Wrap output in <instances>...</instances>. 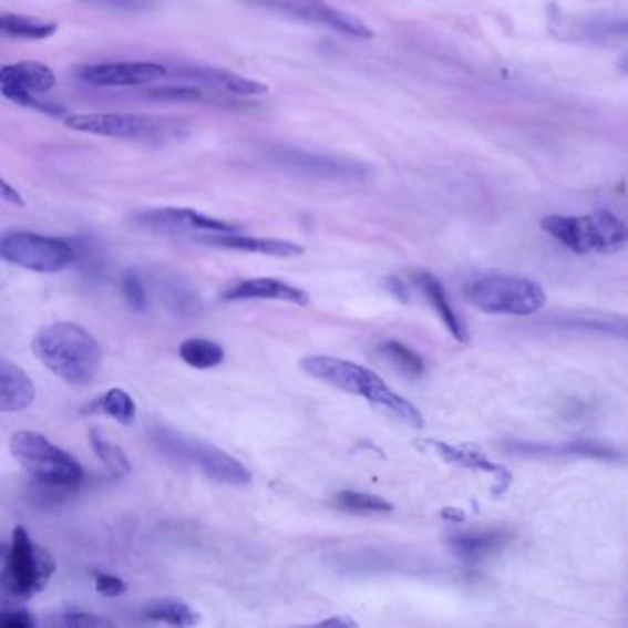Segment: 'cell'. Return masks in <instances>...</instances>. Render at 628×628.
I'll list each match as a JSON object with an SVG mask.
<instances>
[{"instance_id":"obj_19","label":"cell","mask_w":628,"mask_h":628,"mask_svg":"<svg viewBox=\"0 0 628 628\" xmlns=\"http://www.w3.org/2000/svg\"><path fill=\"white\" fill-rule=\"evenodd\" d=\"M421 446H430L441 460L446 463H454V465L466 466V469H475V471L491 472L497 475V486L494 494H502L511 483V472L505 471L503 466L494 465L491 461L486 460L485 455L477 452V450L460 449V446H452V444L439 443V441H422Z\"/></svg>"},{"instance_id":"obj_24","label":"cell","mask_w":628,"mask_h":628,"mask_svg":"<svg viewBox=\"0 0 628 628\" xmlns=\"http://www.w3.org/2000/svg\"><path fill=\"white\" fill-rule=\"evenodd\" d=\"M0 32L4 33L6 38L43 41L58 32V22L44 21L39 17L21 16V13H2Z\"/></svg>"},{"instance_id":"obj_28","label":"cell","mask_w":628,"mask_h":628,"mask_svg":"<svg viewBox=\"0 0 628 628\" xmlns=\"http://www.w3.org/2000/svg\"><path fill=\"white\" fill-rule=\"evenodd\" d=\"M89 443L93 446L94 454L99 455V460L107 466V471L115 477H124L132 472V463L127 460L126 454L111 441H107L104 433L96 428L89 432Z\"/></svg>"},{"instance_id":"obj_30","label":"cell","mask_w":628,"mask_h":628,"mask_svg":"<svg viewBox=\"0 0 628 628\" xmlns=\"http://www.w3.org/2000/svg\"><path fill=\"white\" fill-rule=\"evenodd\" d=\"M383 358H388L394 367H399L400 371L410 374V377H421L424 372V361L421 356L408 349L400 341H385L380 347Z\"/></svg>"},{"instance_id":"obj_7","label":"cell","mask_w":628,"mask_h":628,"mask_svg":"<svg viewBox=\"0 0 628 628\" xmlns=\"http://www.w3.org/2000/svg\"><path fill=\"white\" fill-rule=\"evenodd\" d=\"M157 449L172 460L194 465L202 474L207 475L216 483L241 486L251 483V472L241 465L240 461L214 444L203 443L197 439L183 437L179 433L169 430H157L154 433Z\"/></svg>"},{"instance_id":"obj_41","label":"cell","mask_w":628,"mask_h":628,"mask_svg":"<svg viewBox=\"0 0 628 628\" xmlns=\"http://www.w3.org/2000/svg\"><path fill=\"white\" fill-rule=\"evenodd\" d=\"M619 69L628 74V52L619 58Z\"/></svg>"},{"instance_id":"obj_20","label":"cell","mask_w":628,"mask_h":628,"mask_svg":"<svg viewBox=\"0 0 628 628\" xmlns=\"http://www.w3.org/2000/svg\"><path fill=\"white\" fill-rule=\"evenodd\" d=\"M508 541L511 536L507 531H483V533H461L450 536L449 544L457 557L466 563H477L503 549Z\"/></svg>"},{"instance_id":"obj_2","label":"cell","mask_w":628,"mask_h":628,"mask_svg":"<svg viewBox=\"0 0 628 628\" xmlns=\"http://www.w3.org/2000/svg\"><path fill=\"white\" fill-rule=\"evenodd\" d=\"M35 358L71 385L93 382L102 367V349L93 333L74 322H52L32 341Z\"/></svg>"},{"instance_id":"obj_3","label":"cell","mask_w":628,"mask_h":628,"mask_svg":"<svg viewBox=\"0 0 628 628\" xmlns=\"http://www.w3.org/2000/svg\"><path fill=\"white\" fill-rule=\"evenodd\" d=\"M542 229L574 253H618L628 244V225L605 208L586 216H547Z\"/></svg>"},{"instance_id":"obj_1","label":"cell","mask_w":628,"mask_h":628,"mask_svg":"<svg viewBox=\"0 0 628 628\" xmlns=\"http://www.w3.org/2000/svg\"><path fill=\"white\" fill-rule=\"evenodd\" d=\"M301 369L307 372L308 377L316 378L319 382L328 383L344 393L361 397L372 405L393 413L408 426H424L421 411L416 410L410 400L402 399L400 394L394 393L393 389L389 388L377 372L360 363L343 360V358H333V356H307L301 360Z\"/></svg>"},{"instance_id":"obj_23","label":"cell","mask_w":628,"mask_h":628,"mask_svg":"<svg viewBox=\"0 0 628 628\" xmlns=\"http://www.w3.org/2000/svg\"><path fill=\"white\" fill-rule=\"evenodd\" d=\"M563 327L590 330V332L605 333L612 338L627 339L628 341V317L607 312H575L560 319Z\"/></svg>"},{"instance_id":"obj_22","label":"cell","mask_w":628,"mask_h":628,"mask_svg":"<svg viewBox=\"0 0 628 628\" xmlns=\"http://www.w3.org/2000/svg\"><path fill=\"white\" fill-rule=\"evenodd\" d=\"M141 616L155 624L169 625V627H194L199 624V614L179 599L163 597V599H152L141 608Z\"/></svg>"},{"instance_id":"obj_37","label":"cell","mask_w":628,"mask_h":628,"mask_svg":"<svg viewBox=\"0 0 628 628\" xmlns=\"http://www.w3.org/2000/svg\"><path fill=\"white\" fill-rule=\"evenodd\" d=\"M0 185H2V199H4L6 203L16 205V207H24V199H22L21 194H19L16 188H11L8 181H0Z\"/></svg>"},{"instance_id":"obj_38","label":"cell","mask_w":628,"mask_h":628,"mask_svg":"<svg viewBox=\"0 0 628 628\" xmlns=\"http://www.w3.org/2000/svg\"><path fill=\"white\" fill-rule=\"evenodd\" d=\"M599 33H607V35H612V38H628V19L627 21L610 22Z\"/></svg>"},{"instance_id":"obj_32","label":"cell","mask_w":628,"mask_h":628,"mask_svg":"<svg viewBox=\"0 0 628 628\" xmlns=\"http://www.w3.org/2000/svg\"><path fill=\"white\" fill-rule=\"evenodd\" d=\"M122 294H124L127 305L138 312L148 310V294L144 288L143 279L135 271H126L122 277Z\"/></svg>"},{"instance_id":"obj_18","label":"cell","mask_w":628,"mask_h":628,"mask_svg":"<svg viewBox=\"0 0 628 628\" xmlns=\"http://www.w3.org/2000/svg\"><path fill=\"white\" fill-rule=\"evenodd\" d=\"M35 400V385L22 371L21 367L13 366L11 361L2 360L0 363V410L4 413L24 411Z\"/></svg>"},{"instance_id":"obj_12","label":"cell","mask_w":628,"mask_h":628,"mask_svg":"<svg viewBox=\"0 0 628 628\" xmlns=\"http://www.w3.org/2000/svg\"><path fill=\"white\" fill-rule=\"evenodd\" d=\"M246 2L258 10L310 22V24L343 33L347 38H374V32L367 27L366 22H361L358 17L350 16L347 11L333 8L328 4L327 0H246Z\"/></svg>"},{"instance_id":"obj_29","label":"cell","mask_w":628,"mask_h":628,"mask_svg":"<svg viewBox=\"0 0 628 628\" xmlns=\"http://www.w3.org/2000/svg\"><path fill=\"white\" fill-rule=\"evenodd\" d=\"M339 507L349 513H391L393 505L383 497L367 492L343 491L336 496Z\"/></svg>"},{"instance_id":"obj_34","label":"cell","mask_w":628,"mask_h":628,"mask_svg":"<svg viewBox=\"0 0 628 628\" xmlns=\"http://www.w3.org/2000/svg\"><path fill=\"white\" fill-rule=\"evenodd\" d=\"M82 2L124 11H146L157 4V0H82Z\"/></svg>"},{"instance_id":"obj_15","label":"cell","mask_w":628,"mask_h":628,"mask_svg":"<svg viewBox=\"0 0 628 628\" xmlns=\"http://www.w3.org/2000/svg\"><path fill=\"white\" fill-rule=\"evenodd\" d=\"M175 78L183 82L192 83L202 89H210L216 93L236 94V96H262L268 94V85L251 80V78L241 76L236 72L227 71V69H216V66H181L175 69Z\"/></svg>"},{"instance_id":"obj_31","label":"cell","mask_w":628,"mask_h":628,"mask_svg":"<svg viewBox=\"0 0 628 628\" xmlns=\"http://www.w3.org/2000/svg\"><path fill=\"white\" fill-rule=\"evenodd\" d=\"M44 625L54 628H102L115 627L113 621L96 614L82 612V610H65V612L52 616L47 619Z\"/></svg>"},{"instance_id":"obj_13","label":"cell","mask_w":628,"mask_h":628,"mask_svg":"<svg viewBox=\"0 0 628 628\" xmlns=\"http://www.w3.org/2000/svg\"><path fill=\"white\" fill-rule=\"evenodd\" d=\"M54 87V71L38 61H19L13 65L2 66L0 71V93L4 94L6 99L49 115L54 113L63 116V111L39 100V96L50 93Z\"/></svg>"},{"instance_id":"obj_26","label":"cell","mask_w":628,"mask_h":628,"mask_svg":"<svg viewBox=\"0 0 628 628\" xmlns=\"http://www.w3.org/2000/svg\"><path fill=\"white\" fill-rule=\"evenodd\" d=\"M89 413L96 415H107L113 421L121 422L124 426H130L137 419V404L132 399V394L121 388H113L100 399L94 400L89 405Z\"/></svg>"},{"instance_id":"obj_9","label":"cell","mask_w":628,"mask_h":628,"mask_svg":"<svg viewBox=\"0 0 628 628\" xmlns=\"http://www.w3.org/2000/svg\"><path fill=\"white\" fill-rule=\"evenodd\" d=\"M0 257L11 266L35 274H60L78 260L76 247L54 236L10 230L0 240Z\"/></svg>"},{"instance_id":"obj_14","label":"cell","mask_w":628,"mask_h":628,"mask_svg":"<svg viewBox=\"0 0 628 628\" xmlns=\"http://www.w3.org/2000/svg\"><path fill=\"white\" fill-rule=\"evenodd\" d=\"M168 69L154 61H126V63H94L80 69L82 82L96 87H138L158 82Z\"/></svg>"},{"instance_id":"obj_16","label":"cell","mask_w":628,"mask_h":628,"mask_svg":"<svg viewBox=\"0 0 628 628\" xmlns=\"http://www.w3.org/2000/svg\"><path fill=\"white\" fill-rule=\"evenodd\" d=\"M224 301H282L308 307L310 296L307 291L288 285L285 280L260 277V279H246L230 286L222 296Z\"/></svg>"},{"instance_id":"obj_17","label":"cell","mask_w":628,"mask_h":628,"mask_svg":"<svg viewBox=\"0 0 628 628\" xmlns=\"http://www.w3.org/2000/svg\"><path fill=\"white\" fill-rule=\"evenodd\" d=\"M197 241L207 246L222 247L230 251L255 253L266 257L296 258L301 257L305 249L294 241L279 240V238H258V236H244L238 233H218V235L197 236Z\"/></svg>"},{"instance_id":"obj_4","label":"cell","mask_w":628,"mask_h":628,"mask_svg":"<svg viewBox=\"0 0 628 628\" xmlns=\"http://www.w3.org/2000/svg\"><path fill=\"white\" fill-rule=\"evenodd\" d=\"M10 452L19 465L39 485L61 491H76L82 485L83 469L65 450L50 443L43 433L21 430L10 439Z\"/></svg>"},{"instance_id":"obj_5","label":"cell","mask_w":628,"mask_h":628,"mask_svg":"<svg viewBox=\"0 0 628 628\" xmlns=\"http://www.w3.org/2000/svg\"><path fill=\"white\" fill-rule=\"evenodd\" d=\"M55 572V563L47 549L33 544L22 525L11 531L10 546L4 553L0 585L6 596L17 601H28L49 585Z\"/></svg>"},{"instance_id":"obj_36","label":"cell","mask_w":628,"mask_h":628,"mask_svg":"<svg viewBox=\"0 0 628 628\" xmlns=\"http://www.w3.org/2000/svg\"><path fill=\"white\" fill-rule=\"evenodd\" d=\"M383 288H385L397 301L404 302V305L410 302V291H408L404 282H402L399 277H393V275L385 277V279H383Z\"/></svg>"},{"instance_id":"obj_25","label":"cell","mask_w":628,"mask_h":628,"mask_svg":"<svg viewBox=\"0 0 628 628\" xmlns=\"http://www.w3.org/2000/svg\"><path fill=\"white\" fill-rule=\"evenodd\" d=\"M522 454L531 455H579V457H594V460H619L621 455L605 444L577 441V443L563 444V446H536V444H511Z\"/></svg>"},{"instance_id":"obj_21","label":"cell","mask_w":628,"mask_h":628,"mask_svg":"<svg viewBox=\"0 0 628 628\" xmlns=\"http://www.w3.org/2000/svg\"><path fill=\"white\" fill-rule=\"evenodd\" d=\"M415 282L421 286L422 294L426 296L433 310L441 317V321L446 325L452 336L457 341H466L469 339V328H466L465 322L461 321L460 316L455 313L454 308L450 305L449 297L444 294L443 285L432 274H416Z\"/></svg>"},{"instance_id":"obj_8","label":"cell","mask_w":628,"mask_h":628,"mask_svg":"<svg viewBox=\"0 0 628 628\" xmlns=\"http://www.w3.org/2000/svg\"><path fill=\"white\" fill-rule=\"evenodd\" d=\"M63 122L74 132L89 133L96 137L143 141V143H164L183 135L179 122L157 119V116L132 115V113H78L65 116Z\"/></svg>"},{"instance_id":"obj_10","label":"cell","mask_w":628,"mask_h":628,"mask_svg":"<svg viewBox=\"0 0 628 628\" xmlns=\"http://www.w3.org/2000/svg\"><path fill=\"white\" fill-rule=\"evenodd\" d=\"M266 161L285 174L321 183H358L366 181V164L338 155L317 154L302 148L275 146L266 152Z\"/></svg>"},{"instance_id":"obj_33","label":"cell","mask_w":628,"mask_h":628,"mask_svg":"<svg viewBox=\"0 0 628 628\" xmlns=\"http://www.w3.org/2000/svg\"><path fill=\"white\" fill-rule=\"evenodd\" d=\"M94 588H96L100 596L119 597L122 596V594H126L127 585L124 580L115 577V575L96 574V577H94Z\"/></svg>"},{"instance_id":"obj_35","label":"cell","mask_w":628,"mask_h":628,"mask_svg":"<svg viewBox=\"0 0 628 628\" xmlns=\"http://www.w3.org/2000/svg\"><path fill=\"white\" fill-rule=\"evenodd\" d=\"M0 625L4 628H33L35 621L27 610H10V612H2Z\"/></svg>"},{"instance_id":"obj_39","label":"cell","mask_w":628,"mask_h":628,"mask_svg":"<svg viewBox=\"0 0 628 628\" xmlns=\"http://www.w3.org/2000/svg\"><path fill=\"white\" fill-rule=\"evenodd\" d=\"M317 627H343L354 628L358 627L354 619L347 618V616H333V618L322 619L317 624Z\"/></svg>"},{"instance_id":"obj_27","label":"cell","mask_w":628,"mask_h":628,"mask_svg":"<svg viewBox=\"0 0 628 628\" xmlns=\"http://www.w3.org/2000/svg\"><path fill=\"white\" fill-rule=\"evenodd\" d=\"M179 358L192 369H214L225 361L222 344L205 338H188L179 344Z\"/></svg>"},{"instance_id":"obj_11","label":"cell","mask_w":628,"mask_h":628,"mask_svg":"<svg viewBox=\"0 0 628 628\" xmlns=\"http://www.w3.org/2000/svg\"><path fill=\"white\" fill-rule=\"evenodd\" d=\"M132 229L146 235L197 236L238 233L240 227L224 219L197 213L194 208L161 207L137 213L130 219Z\"/></svg>"},{"instance_id":"obj_40","label":"cell","mask_w":628,"mask_h":628,"mask_svg":"<svg viewBox=\"0 0 628 628\" xmlns=\"http://www.w3.org/2000/svg\"><path fill=\"white\" fill-rule=\"evenodd\" d=\"M441 516H443V518L446 519H452V522H463V519H465V513H463L461 508H454V507L443 508V513H441Z\"/></svg>"},{"instance_id":"obj_6","label":"cell","mask_w":628,"mask_h":628,"mask_svg":"<svg viewBox=\"0 0 628 628\" xmlns=\"http://www.w3.org/2000/svg\"><path fill=\"white\" fill-rule=\"evenodd\" d=\"M463 294L472 307L503 316H531L546 305V294L541 286L508 275H486L471 280Z\"/></svg>"}]
</instances>
